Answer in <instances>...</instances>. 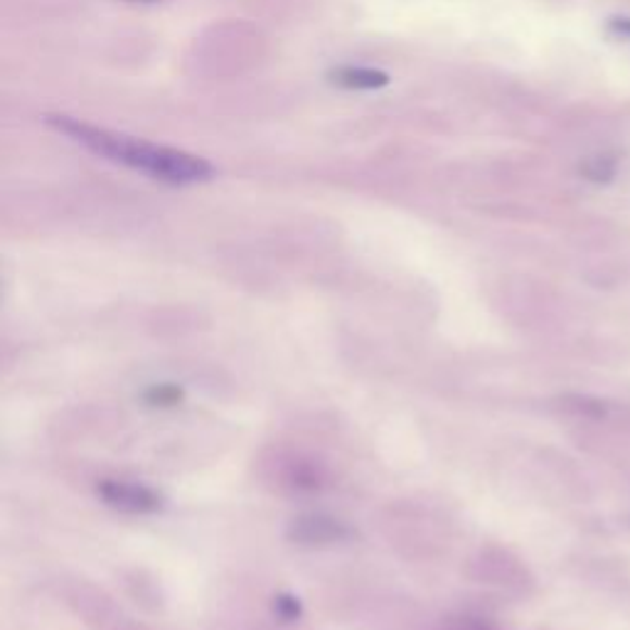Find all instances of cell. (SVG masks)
Segmentation results:
<instances>
[{"label":"cell","instance_id":"obj_6","mask_svg":"<svg viewBox=\"0 0 630 630\" xmlns=\"http://www.w3.org/2000/svg\"><path fill=\"white\" fill-rule=\"evenodd\" d=\"M276 614H279L284 620H295L301 616V604H299V598L295 596H289V594H284L276 598Z\"/></svg>","mask_w":630,"mask_h":630},{"label":"cell","instance_id":"obj_8","mask_svg":"<svg viewBox=\"0 0 630 630\" xmlns=\"http://www.w3.org/2000/svg\"><path fill=\"white\" fill-rule=\"evenodd\" d=\"M138 3H155V0H138Z\"/></svg>","mask_w":630,"mask_h":630},{"label":"cell","instance_id":"obj_3","mask_svg":"<svg viewBox=\"0 0 630 630\" xmlns=\"http://www.w3.org/2000/svg\"><path fill=\"white\" fill-rule=\"evenodd\" d=\"M330 81L338 87L345 89H379L389 85V77L379 70H367V67H340L336 72H330Z\"/></svg>","mask_w":630,"mask_h":630},{"label":"cell","instance_id":"obj_1","mask_svg":"<svg viewBox=\"0 0 630 630\" xmlns=\"http://www.w3.org/2000/svg\"><path fill=\"white\" fill-rule=\"evenodd\" d=\"M45 124L58 128L64 136H70L74 143H81L89 148L91 153L104 155L109 161L128 165V168L141 171L151 175L155 180L173 182V185H190V182H205L215 175V168L205 161L185 151H175V148L153 146L138 138L106 131V128L89 126L79 118L50 114L45 116Z\"/></svg>","mask_w":630,"mask_h":630},{"label":"cell","instance_id":"obj_7","mask_svg":"<svg viewBox=\"0 0 630 630\" xmlns=\"http://www.w3.org/2000/svg\"><path fill=\"white\" fill-rule=\"evenodd\" d=\"M608 30L620 40H630V17H610Z\"/></svg>","mask_w":630,"mask_h":630},{"label":"cell","instance_id":"obj_4","mask_svg":"<svg viewBox=\"0 0 630 630\" xmlns=\"http://www.w3.org/2000/svg\"><path fill=\"white\" fill-rule=\"evenodd\" d=\"M616 158H591V161L583 165L581 173L587 175L589 180H594V182H606L610 180L616 175Z\"/></svg>","mask_w":630,"mask_h":630},{"label":"cell","instance_id":"obj_2","mask_svg":"<svg viewBox=\"0 0 630 630\" xmlns=\"http://www.w3.org/2000/svg\"><path fill=\"white\" fill-rule=\"evenodd\" d=\"M97 493L106 505L126 509V513H158L165 505L161 493L146 486L124 483V480H101Z\"/></svg>","mask_w":630,"mask_h":630},{"label":"cell","instance_id":"obj_5","mask_svg":"<svg viewBox=\"0 0 630 630\" xmlns=\"http://www.w3.org/2000/svg\"><path fill=\"white\" fill-rule=\"evenodd\" d=\"M182 389L175 385H158L146 392V402L153 406H175L182 402Z\"/></svg>","mask_w":630,"mask_h":630}]
</instances>
